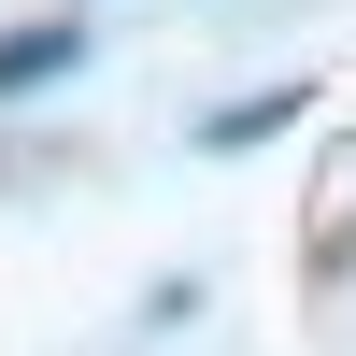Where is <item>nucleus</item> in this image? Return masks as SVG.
<instances>
[{
  "label": "nucleus",
  "mask_w": 356,
  "mask_h": 356,
  "mask_svg": "<svg viewBox=\"0 0 356 356\" xmlns=\"http://www.w3.org/2000/svg\"><path fill=\"white\" fill-rule=\"evenodd\" d=\"M285 114H300V86H271V100H243V114H214V143H271Z\"/></svg>",
  "instance_id": "obj_2"
},
{
  "label": "nucleus",
  "mask_w": 356,
  "mask_h": 356,
  "mask_svg": "<svg viewBox=\"0 0 356 356\" xmlns=\"http://www.w3.org/2000/svg\"><path fill=\"white\" fill-rule=\"evenodd\" d=\"M72 57H86V29H15V43H0V100L43 86V72H72Z\"/></svg>",
  "instance_id": "obj_1"
}]
</instances>
